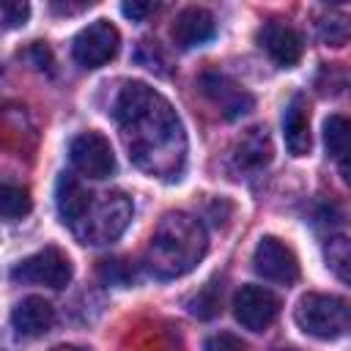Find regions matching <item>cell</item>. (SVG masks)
Returning <instances> with one entry per match:
<instances>
[{"instance_id": "1", "label": "cell", "mask_w": 351, "mask_h": 351, "mask_svg": "<svg viewBox=\"0 0 351 351\" xmlns=\"http://www.w3.org/2000/svg\"><path fill=\"white\" fill-rule=\"evenodd\" d=\"M112 118L126 143L129 159L159 178H178L186 159L184 126L170 101L145 82H126L115 101Z\"/></svg>"}, {"instance_id": "2", "label": "cell", "mask_w": 351, "mask_h": 351, "mask_svg": "<svg viewBox=\"0 0 351 351\" xmlns=\"http://www.w3.org/2000/svg\"><path fill=\"white\" fill-rule=\"evenodd\" d=\"M208 239L206 228L197 217L186 211H170L162 217L156 225L148 250H145V263L151 274L162 280L181 277L197 266V261L206 255Z\"/></svg>"}, {"instance_id": "3", "label": "cell", "mask_w": 351, "mask_h": 351, "mask_svg": "<svg viewBox=\"0 0 351 351\" xmlns=\"http://www.w3.org/2000/svg\"><path fill=\"white\" fill-rule=\"evenodd\" d=\"M132 219V200L123 192L90 195L85 211L71 225V230L85 244H110L115 241Z\"/></svg>"}, {"instance_id": "4", "label": "cell", "mask_w": 351, "mask_h": 351, "mask_svg": "<svg viewBox=\"0 0 351 351\" xmlns=\"http://www.w3.org/2000/svg\"><path fill=\"white\" fill-rule=\"evenodd\" d=\"M302 332L318 340H337L351 326V310L343 296L332 293H304L293 310Z\"/></svg>"}, {"instance_id": "5", "label": "cell", "mask_w": 351, "mask_h": 351, "mask_svg": "<svg viewBox=\"0 0 351 351\" xmlns=\"http://www.w3.org/2000/svg\"><path fill=\"white\" fill-rule=\"evenodd\" d=\"M71 261L63 250L58 247H44L27 258H22L14 269H11V280L14 282H25V285H47V288H66L71 282Z\"/></svg>"}, {"instance_id": "6", "label": "cell", "mask_w": 351, "mask_h": 351, "mask_svg": "<svg viewBox=\"0 0 351 351\" xmlns=\"http://www.w3.org/2000/svg\"><path fill=\"white\" fill-rule=\"evenodd\" d=\"M118 47H121L118 27L107 19H96L74 36L71 55L82 69H99L118 55Z\"/></svg>"}, {"instance_id": "7", "label": "cell", "mask_w": 351, "mask_h": 351, "mask_svg": "<svg viewBox=\"0 0 351 351\" xmlns=\"http://www.w3.org/2000/svg\"><path fill=\"white\" fill-rule=\"evenodd\" d=\"M69 159L74 165L77 173L88 176V178H110L115 173V154L112 145L104 134L99 132H82L71 140L69 145Z\"/></svg>"}, {"instance_id": "8", "label": "cell", "mask_w": 351, "mask_h": 351, "mask_svg": "<svg viewBox=\"0 0 351 351\" xmlns=\"http://www.w3.org/2000/svg\"><path fill=\"white\" fill-rule=\"evenodd\" d=\"M233 315L250 332H266L280 315V296L263 285H241L233 296Z\"/></svg>"}, {"instance_id": "9", "label": "cell", "mask_w": 351, "mask_h": 351, "mask_svg": "<svg viewBox=\"0 0 351 351\" xmlns=\"http://www.w3.org/2000/svg\"><path fill=\"white\" fill-rule=\"evenodd\" d=\"M252 269L263 280L280 282V285H293L299 280V261H296L293 250L285 241H280L277 236H263L255 244Z\"/></svg>"}, {"instance_id": "10", "label": "cell", "mask_w": 351, "mask_h": 351, "mask_svg": "<svg viewBox=\"0 0 351 351\" xmlns=\"http://www.w3.org/2000/svg\"><path fill=\"white\" fill-rule=\"evenodd\" d=\"M200 90L214 101V107H219V112L233 121V118H241L244 112L252 110L255 99L250 90H244L236 80H230L228 74H219V71H206L200 74Z\"/></svg>"}, {"instance_id": "11", "label": "cell", "mask_w": 351, "mask_h": 351, "mask_svg": "<svg viewBox=\"0 0 351 351\" xmlns=\"http://www.w3.org/2000/svg\"><path fill=\"white\" fill-rule=\"evenodd\" d=\"M258 44L269 52V58L282 66V69H291L299 63L302 58V36L291 27V25H282V22H266L261 30H258Z\"/></svg>"}, {"instance_id": "12", "label": "cell", "mask_w": 351, "mask_h": 351, "mask_svg": "<svg viewBox=\"0 0 351 351\" xmlns=\"http://www.w3.org/2000/svg\"><path fill=\"white\" fill-rule=\"evenodd\" d=\"M214 33H217L214 16H211V11H206V8H200V5L184 8V11L173 19V27H170V36H173L176 47H181V49L200 47V44L211 41Z\"/></svg>"}, {"instance_id": "13", "label": "cell", "mask_w": 351, "mask_h": 351, "mask_svg": "<svg viewBox=\"0 0 351 351\" xmlns=\"http://www.w3.org/2000/svg\"><path fill=\"white\" fill-rule=\"evenodd\" d=\"M11 324H14L16 335H22V337H38V335H44L55 324V310H52V304L44 296H25L14 307Z\"/></svg>"}, {"instance_id": "14", "label": "cell", "mask_w": 351, "mask_h": 351, "mask_svg": "<svg viewBox=\"0 0 351 351\" xmlns=\"http://www.w3.org/2000/svg\"><path fill=\"white\" fill-rule=\"evenodd\" d=\"M282 134H285V148L293 156L310 154V145H313V137H310V112H307V101L302 96L291 99V104L285 107Z\"/></svg>"}, {"instance_id": "15", "label": "cell", "mask_w": 351, "mask_h": 351, "mask_svg": "<svg viewBox=\"0 0 351 351\" xmlns=\"http://www.w3.org/2000/svg\"><path fill=\"white\" fill-rule=\"evenodd\" d=\"M271 159V143L263 126H252L247 129L233 151V162L239 170H261L263 165H269Z\"/></svg>"}, {"instance_id": "16", "label": "cell", "mask_w": 351, "mask_h": 351, "mask_svg": "<svg viewBox=\"0 0 351 351\" xmlns=\"http://www.w3.org/2000/svg\"><path fill=\"white\" fill-rule=\"evenodd\" d=\"M55 197H58V214H60V219L71 228V225L80 219V214L85 211V206H88V200H90V192L77 181V176L63 173V176L58 178V192H55Z\"/></svg>"}, {"instance_id": "17", "label": "cell", "mask_w": 351, "mask_h": 351, "mask_svg": "<svg viewBox=\"0 0 351 351\" xmlns=\"http://www.w3.org/2000/svg\"><path fill=\"white\" fill-rule=\"evenodd\" d=\"M324 143H326V151L340 159V170H343V178L348 173L346 167V154H348V121L343 115H329L324 121Z\"/></svg>"}, {"instance_id": "18", "label": "cell", "mask_w": 351, "mask_h": 351, "mask_svg": "<svg viewBox=\"0 0 351 351\" xmlns=\"http://www.w3.org/2000/svg\"><path fill=\"white\" fill-rule=\"evenodd\" d=\"M30 192L14 184H0V219H19L30 214Z\"/></svg>"}, {"instance_id": "19", "label": "cell", "mask_w": 351, "mask_h": 351, "mask_svg": "<svg viewBox=\"0 0 351 351\" xmlns=\"http://www.w3.org/2000/svg\"><path fill=\"white\" fill-rule=\"evenodd\" d=\"M219 302H222V285H219V280H211V282H206L192 299H189V313L195 315V318H211V315H217L219 313Z\"/></svg>"}, {"instance_id": "20", "label": "cell", "mask_w": 351, "mask_h": 351, "mask_svg": "<svg viewBox=\"0 0 351 351\" xmlns=\"http://www.w3.org/2000/svg\"><path fill=\"white\" fill-rule=\"evenodd\" d=\"M326 261L329 266L335 269V274L348 282V263H351V255H348V241L346 236H332L326 239Z\"/></svg>"}, {"instance_id": "21", "label": "cell", "mask_w": 351, "mask_h": 351, "mask_svg": "<svg viewBox=\"0 0 351 351\" xmlns=\"http://www.w3.org/2000/svg\"><path fill=\"white\" fill-rule=\"evenodd\" d=\"M99 274H101V280H107V282H112V285H126V282L134 277L132 269H129L123 261H118V258L101 261V263H99Z\"/></svg>"}, {"instance_id": "22", "label": "cell", "mask_w": 351, "mask_h": 351, "mask_svg": "<svg viewBox=\"0 0 351 351\" xmlns=\"http://www.w3.org/2000/svg\"><path fill=\"white\" fill-rule=\"evenodd\" d=\"M203 351H247V343L230 332H217L206 340Z\"/></svg>"}, {"instance_id": "23", "label": "cell", "mask_w": 351, "mask_h": 351, "mask_svg": "<svg viewBox=\"0 0 351 351\" xmlns=\"http://www.w3.org/2000/svg\"><path fill=\"white\" fill-rule=\"evenodd\" d=\"M0 11L5 14L8 27H19V25H25V19L30 14V5L19 3V0H5V3H0Z\"/></svg>"}, {"instance_id": "24", "label": "cell", "mask_w": 351, "mask_h": 351, "mask_svg": "<svg viewBox=\"0 0 351 351\" xmlns=\"http://www.w3.org/2000/svg\"><path fill=\"white\" fill-rule=\"evenodd\" d=\"M321 36H324V41H329V44H335V47H340V44L348 38V25H346L343 19L324 22V25H321Z\"/></svg>"}, {"instance_id": "25", "label": "cell", "mask_w": 351, "mask_h": 351, "mask_svg": "<svg viewBox=\"0 0 351 351\" xmlns=\"http://www.w3.org/2000/svg\"><path fill=\"white\" fill-rule=\"evenodd\" d=\"M123 16H129L132 22H143L151 11H154V3H140V0H132V3H123L121 5Z\"/></svg>"}, {"instance_id": "26", "label": "cell", "mask_w": 351, "mask_h": 351, "mask_svg": "<svg viewBox=\"0 0 351 351\" xmlns=\"http://www.w3.org/2000/svg\"><path fill=\"white\" fill-rule=\"evenodd\" d=\"M52 351H82V348H77V346H55Z\"/></svg>"}, {"instance_id": "27", "label": "cell", "mask_w": 351, "mask_h": 351, "mask_svg": "<svg viewBox=\"0 0 351 351\" xmlns=\"http://www.w3.org/2000/svg\"><path fill=\"white\" fill-rule=\"evenodd\" d=\"M280 351H299V348H280Z\"/></svg>"}]
</instances>
